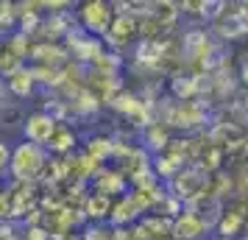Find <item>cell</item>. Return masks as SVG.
<instances>
[{"instance_id": "obj_1", "label": "cell", "mask_w": 248, "mask_h": 240, "mask_svg": "<svg viewBox=\"0 0 248 240\" xmlns=\"http://www.w3.org/2000/svg\"><path fill=\"white\" fill-rule=\"evenodd\" d=\"M47 168V154L42 145H34V143H20L17 148L12 151V165H9V173H12L17 182H34L39 179Z\"/></svg>"}, {"instance_id": "obj_2", "label": "cell", "mask_w": 248, "mask_h": 240, "mask_svg": "<svg viewBox=\"0 0 248 240\" xmlns=\"http://www.w3.org/2000/svg\"><path fill=\"white\" fill-rule=\"evenodd\" d=\"M56 126H59V120H53L50 114L34 112V114H28V117H25L23 131H25V140H28V143H34V145H42V148H45L47 140L53 137Z\"/></svg>"}, {"instance_id": "obj_3", "label": "cell", "mask_w": 248, "mask_h": 240, "mask_svg": "<svg viewBox=\"0 0 248 240\" xmlns=\"http://www.w3.org/2000/svg\"><path fill=\"white\" fill-rule=\"evenodd\" d=\"M81 20H84V25H87V31L92 36H98V34L109 31V23L114 20V12H109L106 3H87L84 12H81Z\"/></svg>"}, {"instance_id": "obj_4", "label": "cell", "mask_w": 248, "mask_h": 240, "mask_svg": "<svg viewBox=\"0 0 248 240\" xmlns=\"http://www.w3.org/2000/svg\"><path fill=\"white\" fill-rule=\"evenodd\" d=\"M203 232V224H201V218L195 215V212H181L176 221H173V240H195V238H201Z\"/></svg>"}, {"instance_id": "obj_5", "label": "cell", "mask_w": 248, "mask_h": 240, "mask_svg": "<svg viewBox=\"0 0 248 240\" xmlns=\"http://www.w3.org/2000/svg\"><path fill=\"white\" fill-rule=\"evenodd\" d=\"M47 151H53V154H70V151L76 148V134H73V128L70 126H56L53 131V137L47 140Z\"/></svg>"}, {"instance_id": "obj_6", "label": "cell", "mask_w": 248, "mask_h": 240, "mask_svg": "<svg viewBox=\"0 0 248 240\" xmlns=\"http://www.w3.org/2000/svg\"><path fill=\"white\" fill-rule=\"evenodd\" d=\"M9 90L17 95V98H28L31 90H34V79H31V70H17L14 76H9V84H6Z\"/></svg>"}, {"instance_id": "obj_7", "label": "cell", "mask_w": 248, "mask_h": 240, "mask_svg": "<svg viewBox=\"0 0 248 240\" xmlns=\"http://www.w3.org/2000/svg\"><path fill=\"white\" fill-rule=\"evenodd\" d=\"M31 53H34V59H39L45 67H53V70H56L59 62H64V56H67L59 45H39V48H34Z\"/></svg>"}, {"instance_id": "obj_8", "label": "cell", "mask_w": 248, "mask_h": 240, "mask_svg": "<svg viewBox=\"0 0 248 240\" xmlns=\"http://www.w3.org/2000/svg\"><path fill=\"white\" fill-rule=\"evenodd\" d=\"M112 212V198L103 193H95L87 198V215L95 218V221H101V218H106Z\"/></svg>"}, {"instance_id": "obj_9", "label": "cell", "mask_w": 248, "mask_h": 240, "mask_svg": "<svg viewBox=\"0 0 248 240\" xmlns=\"http://www.w3.org/2000/svg\"><path fill=\"white\" fill-rule=\"evenodd\" d=\"M125 184H123V176L114 171H103L101 179H98V193L109 195V193H123Z\"/></svg>"}, {"instance_id": "obj_10", "label": "cell", "mask_w": 248, "mask_h": 240, "mask_svg": "<svg viewBox=\"0 0 248 240\" xmlns=\"http://www.w3.org/2000/svg\"><path fill=\"white\" fill-rule=\"evenodd\" d=\"M168 134L162 131V126H151L145 131V151H165L168 148Z\"/></svg>"}, {"instance_id": "obj_11", "label": "cell", "mask_w": 248, "mask_h": 240, "mask_svg": "<svg viewBox=\"0 0 248 240\" xmlns=\"http://www.w3.org/2000/svg\"><path fill=\"white\" fill-rule=\"evenodd\" d=\"M73 106H76V112H95L98 109V98L92 92H81L78 101L73 103Z\"/></svg>"}, {"instance_id": "obj_12", "label": "cell", "mask_w": 248, "mask_h": 240, "mask_svg": "<svg viewBox=\"0 0 248 240\" xmlns=\"http://www.w3.org/2000/svg\"><path fill=\"white\" fill-rule=\"evenodd\" d=\"M9 165H12V145L0 137V179L9 173Z\"/></svg>"}, {"instance_id": "obj_13", "label": "cell", "mask_w": 248, "mask_h": 240, "mask_svg": "<svg viewBox=\"0 0 248 240\" xmlns=\"http://www.w3.org/2000/svg\"><path fill=\"white\" fill-rule=\"evenodd\" d=\"M12 215V193L9 190H0V221Z\"/></svg>"}, {"instance_id": "obj_14", "label": "cell", "mask_w": 248, "mask_h": 240, "mask_svg": "<svg viewBox=\"0 0 248 240\" xmlns=\"http://www.w3.org/2000/svg\"><path fill=\"white\" fill-rule=\"evenodd\" d=\"M25 240H50V235H47L45 229H39V226H31L28 232H25Z\"/></svg>"}, {"instance_id": "obj_15", "label": "cell", "mask_w": 248, "mask_h": 240, "mask_svg": "<svg viewBox=\"0 0 248 240\" xmlns=\"http://www.w3.org/2000/svg\"><path fill=\"white\" fill-rule=\"evenodd\" d=\"M0 240H17V235H14V226L0 224Z\"/></svg>"}, {"instance_id": "obj_16", "label": "cell", "mask_w": 248, "mask_h": 240, "mask_svg": "<svg viewBox=\"0 0 248 240\" xmlns=\"http://www.w3.org/2000/svg\"><path fill=\"white\" fill-rule=\"evenodd\" d=\"M240 79L248 84V53H246V59H243V64H240Z\"/></svg>"}, {"instance_id": "obj_17", "label": "cell", "mask_w": 248, "mask_h": 240, "mask_svg": "<svg viewBox=\"0 0 248 240\" xmlns=\"http://www.w3.org/2000/svg\"><path fill=\"white\" fill-rule=\"evenodd\" d=\"M3 92H6V84H3V81H0V98H3Z\"/></svg>"}, {"instance_id": "obj_18", "label": "cell", "mask_w": 248, "mask_h": 240, "mask_svg": "<svg viewBox=\"0 0 248 240\" xmlns=\"http://www.w3.org/2000/svg\"><path fill=\"white\" fill-rule=\"evenodd\" d=\"M159 240H173V238H159Z\"/></svg>"}]
</instances>
